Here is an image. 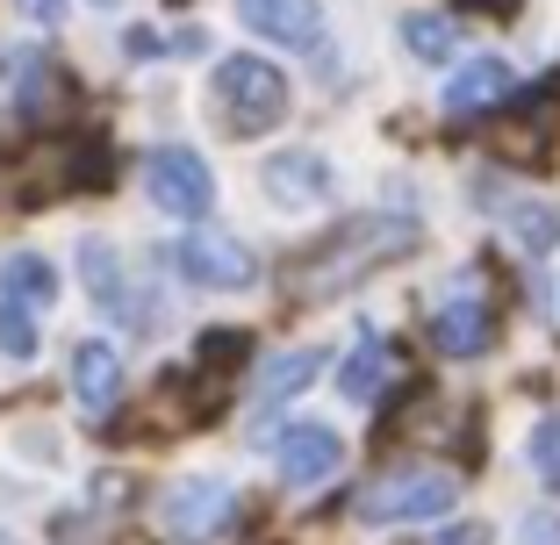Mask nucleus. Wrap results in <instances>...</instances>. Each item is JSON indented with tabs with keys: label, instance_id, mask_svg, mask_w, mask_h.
<instances>
[{
	"label": "nucleus",
	"instance_id": "nucleus-2",
	"mask_svg": "<svg viewBox=\"0 0 560 545\" xmlns=\"http://www.w3.org/2000/svg\"><path fill=\"white\" fill-rule=\"evenodd\" d=\"M209 100H215V122L231 137H266L280 116H288V80H280V66H266V58H252V50H237V58H223L215 66V86H209Z\"/></svg>",
	"mask_w": 560,
	"mask_h": 545
},
{
	"label": "nucleus",
	"instance_id": "nucleus-3",
	"mask_svg": "<svg viewBox=\"0 0 560 545\" xmlns=\"http://www.w3.org/2000/svg\"><path fill=\"white\" fill-rule=\"evenodd\" d=\"M453 502H460V474H445V466H396V474L366 481L352 496V517L360 524H439V517H453Z\"/></svg>",
	"mask_w": 560,
	"mask_h": 545
},
{
	"label": "nucleus",
	"instance_id": "nucleus-11",
	"mask_svg": "<svg viewBox=\"0 0 560 545\" xmlns=\"http://www.w3.org/2000/svg\"><path fill=\"white\" fill-rule=\"evenodd\" d=\"M80 287H86V301H94L101 316H144V301L130 295V281H122V259H116V245L108 237H80Z\"/></svg>",
	"mask_w": 560,
	"mask_h": 545
},
{
	"label": "nucleus",
	"instance_id": "nucleus-6",
	"mask_svg": "<svg viewBox=\"0 0 560 545\" xmlns=\"http://www.w3.org/2000/svg\"><path fill=\"white\" fill-rule=\"evenodd\" d=\"M231 481H215V474H195V481H180V488H165V502H159V524H165V538L173 545H201L209 531H223L231 524Z\"/></svg>",
	"mask_w": 560,
	"mask_h": 545
},
{
	"label": "nucleus",
	"instance_id": "nucleus-9",
	"mask_svg": "<svg viewBox=\"0 0 560 545\" xmlns=\"http://www.w3.org/2000/svg\"><path fill=\"white\" fill-rule=\"evenodd\" d=\"M259 180L280 209H316V201H330L338 173H330V158H316V151H273Z\"/></svg>",
	"mask_w": 560,
	"mask_h": 545
},
{
	"label": "nucleus",
	"instance_id": "nucleus-25",
	"mask_svg": "<svg viewBox=\"0 0 560 545\" xmlns=\"http://www.w3.org/2000/svg\"><path fill=\"white\" fill-rule=\"evenodd\" d=\"M94 8H116V0H94Z\"/></svg>",
	"mask_w": 560,
	"mask_h": 545
},
{
	"label": "nucleus",
	"instance_id": "nucleus-16",
	"mask_svg": "<svg viewBox=\"0 0 560 545\" xmlns=\"http://www.w3.org/2000/svg\"><path fill=\"white\" fill-rule=\"evenodd\" d=\"M381 380H388V337L381 331H360V345H352L346 374H338V388H346L352 402H374L381 395Z\"/></svg>",
	"mask_w": 560,
	"mask_h": 545
},
{
	"label": "nucleus",
	"instance_id": "nucleus-4",
	"mask_svg": "<svg viewBox=\"0 0 560 545\" xmlns=\"http://www.w3.org/2000/svg\"><path fill=\"white\" fill-rule=\"evenodd\" d=\"M173 265H180L187 287H209V295H237V287L259 281L252 245H237V237L215 230V223H187V230L173 237Z\"/></svg>",
	"mask_w": 560,
	"mask_h": 545
},
{
	"label": "nucleus",
	"instance_id": "nucleus-18",
	"mask_svg": "<svg viewBox=\"0 0 560 545\" xmlns=\"http://www.w3.org/2000/svg\"><path fill=\"white\" fill-rule=\"evenodd\" d=\"M503 230L525 251H553L560 245V201H511L503 209Z\"/></svg>",
	"mask_w": 560,
	"mask_h": 545
},
{
	"label": "nucleus",
	"instance_id": "nucleus-21",
	"mask_svg": "<svg viewBox=\"0 0 560 545\" xmlns=\"http://www.w3.org/2000/svg\"><path fill=\"white\" fill-rule=\"evenodd\" d=\"M431 545H489V524H453V531H439Z\"/></svg>",
	"mask_w": 560,
	"mask_h": 545
},
{
	"label": "nucleus",
	"instance_id": "nucleus-7",
	"mask_svg": "<svg viewBox=\"0 0 560 545\" xmlns=\"http://www.w3.org/2000/svg\"><path fill=\"white\" fill-rule=\"evenodd\" d=\"M338 460H346V438H338L330 424H288L273 438V466H280L288 488H316V481H330Z\"/></svg>",
	"mask_w": 560,
	"mask_h": 545
},
{
	"label": "nucleus",
	"instance_id": "nucleus-20",
	"mask_svg": "<svg viewBox=\"0 0 560 545\" xmlns=\"http://www.w3.org/2000/svg\"><path fill=\"white\" fill-rule=\"evenodd\" d=\"M525 460H532V474H539L546 488L560 496V410L532 424V446H525Z\"/></svg>",
	"mask_w": 560,
	"mask_h": 545
},
{
	"label": "nucleus",
	"instance_id": "nucleus-8",
	"mask_svg": "<svg viewBox=\"0 0 560 545\" xmlns=\"http://www.w3.org/2000/svg\"><path fill=\"white\" fill-rule=\"evenodd\" d=\"M237 22L280 50H324V8L316 0H237Z\"/></svg>",
	"mask_w": 560,
	"mask_h": 545
},
{
	"label": "nucleus",
	"instance_id": "nucleus-22",
	"mask_svg": "<svg viewBox=\"0 0 560 545\" xmlns=\"http://www.w3.org/2000/svg\"><path fill=\"white\" fill-rule=\"evenodd\" d=\"M15 8H22V15H30V22H44V29H50V22H58V15H66V0H15Z\"/></svg>",
	"mask_w": 560,
	"mask_h": 545
},
{
	"label": "nucleus",
	"instance_id": "nucleus-15",
	"mask_svg": "<svg viewBox=\"0 0 560 545\" xmlns=\"http://www.w3.org/2000/svg\"><path fill=\"white\" fill-rule=\"evenodd\" d=\"M0 301L50 309V301H58V273H50V259H36V251H15V259L0 265Z\"/></svg>",
	"mask_w": 560,
	"mask_h": 545
},
{
	"label": "nucleus",
	"instance_id": "nucleus-17",
	"mask_svg": "<svg viewBox=\"0 0 560 545\" xmlns=\"http://www.w3.org/2000/svg\"><path fill=\"white\" fill-rule=\"evenodd\" d=\"M402 44H410L417 66H445L460 50V22L453 15H402Z\"/></svg>",
	"mask_w": 560,
	"mask_h": 545
},
{
	"label": "nucleus",
	"instance_id": "nucleus-24",
	"mask_svg": "<svg viewBox=\"0 0 560 545\" xmlns=\"http://www.w3.org/2000/svg\"><path fill=\"white\" fill-rule=\"evenodd\" d=\"M173 50H180V58H201V50H209V36H201V29H180V36H173Z\"/></svg>",
	"mask_w": 560,
	"mask_h": 545
},
{
	"label": "nucleus",
	"instance_id": "nucleus-10",
	"mask_svg": "<svg viewBox=\"0 0 560 545\" xmlns=\"http://www.w3.org/2000/svg\"><path fill=\"white\" fill-rule=\"evenodd\" d=\"M511 94H517L511 66H503V58H475V66H460L445 80V116L475 122V116H489V108H511Z\"/></svg>",
	"mask_w": 560,
	"mask_h": 545
},
{
	"label": "nucleus",
	"instance_id": "nucleus-12",
	"mask_svg": "<svg viewBox=\"0 0 560 545\" xmlns=\"http://www.w3.org/2000/svg\"><path fill=\"white\" fill-rule=\"evenodd\" d=\"M431 345H439L445 359H481V352L495 345V316H489V301H475V295L439 301V309H431Z\"/></svg>",
	"mask_w": 560,
	"mask_h": 545
},
{
	"label": "nucleus",
	"instance_id": "nucleus-14",
	"mask_svg": "<svg viewBox=\"0 0 560 545\" xmlns=\"http://www.w3.org/2000/svg\"><path fill=\"white\" fill-rule=\"evenodd\" d=\"M316 374H324V345H295V352H280V359H266L259 388H252V416L280 410V402H295Z\"/></svg>",
	"mask_w": 560,
	"mask_h": 545
},
{
	"label": "nucleus",
	"instance_id": "nucleus-5",
	"mask_svg": "<svg viewBox=\"0 0 560 545\" xmlns=\"http://www.w3.org/2000/svg\"><path fill=\"white\" fill-rule=\"evenodd\" d=\"M144 194L159 215H173V223H201V215L215 209V173L201 166L187 144H159L144 158Z\"/></svg>",
	"mask_w": 560,
	"mask_h": 545
},
{
	"label": "nucleus",
	"instance_id": "nucleus-26",
	"mask_svg": "<svg viewBox=\"0 0 560 545\" xmlns=\"http://www.w3.org/2000/svg\"><path fill=\"white\" fill-rule=\"evenodd\" d=\"M0 545H15V538H8V531H0Z\"/></svg>",
	"mask_w": 560,
	"mask_h": 545
},
{
	"label": "nucleus",
	"instance_id": "nucleus-19",
	"mask_svg": "<svg viewBox=\"0 0 560 545\" xmlns=\"http://www.w3.org/2000/svg\"><path fill=\"white\" fill-rule=\"evenodd\" d=\"M36 316H44V309L0 301V352H8L15 366H30V359H36V345H44V337H36Z\"/></svg>",
	"mask_w": 560,
	"mask_h": 545
},
{
	"label": "nucleus",
	"instance_id": "nucleus-13",
	"mask_svg": "<svg viewBox=\"0 0 560 545\" xmlns=\"http://www.w3.org/2000/svg\"><path fill=\"white\" fill-rule=\"evenodd\" d=\"M72 402H80L86 416H108L122 402V359L108 337H86V345H72Z\"/></svg>",
	"mask_w": 560,
	"mask_h": 545
},
{
	"label": "nucleus",
	"instance_id": "nucleus-23",
	"mask_svg": "<svg viewBox=\"0 0 560 545\" xmlns=\"http://www.w3.org/2000/svg\"><path fill=\"white\" fill-rule=\"evenodd\" d=\"M122 50H130V58H159V36H151V29H130V36H122Z\"/></svg>",
	"mask_w": 560,
	"mask_h": 545
},
{
	"label": "nucleus",
	"instance_id": "nucleus-1",
	"mask_svg": "<svg viewBox=\"0 0 560 545\" xmlns=\"http://www.w3.org/2000/svg\"><path fill=\"white\" fill-rule=\"evenodd\" d=\"M410 245H417V223H410V215H352V223H338V230L310 251V273H316V281H302V295H330V287L360 281L374 259L410 251Z\"/></svg>",
	"mask_w": 560,
	"mask_h": 545
}]
</instances>
